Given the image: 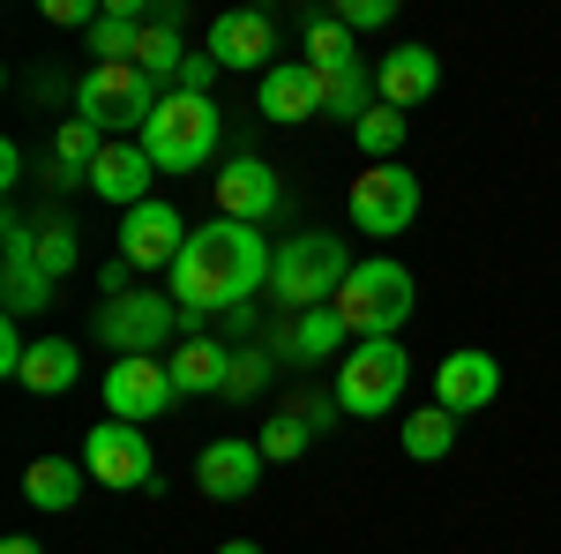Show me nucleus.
<instances>
[{"label":"nucleus","instance_id":"nucleus-3","mask_svg":"<svg viewBox=\"0 0 561 554\" xmlns=\"http://www.w3.org/2000/svg\"><path fill=\"white\" fill-rule=\"evenodd\" d=\"M158 105H165V83L142 68H83L76 83V121H90L105 143H142Z\"/></svg>","mask_w":561,"mask_h":554},{"label":"nucleus","instance_id":"nucleus-12","mask_svg":"<svg viewBox=\"0 0 561 554\" xmlns=\"http://www.w3.org/2000/svg\"><path fill=\"white\" fill-rule=\"evenodd\" d=\"M173 397L180 389H173V368H165V360H113V368H105V412H113V420H128V427L165 420Z\"/></svg>","mask_w":561,"mask_h":554},{"label":"nucleus","instance_id":"nucleus-13","mask_svg":"<svg viewBox=\"0 0 561 554\" xmlns=\"http://www.w3.org/2000/svg\"><path fill=\"white\" fill-rule=\"evenodd\" d=\"M210 53L217 68H277V15H262V8H225V15H210Z\"/></svg>","mask_w":561,"mask_h":554},{"label":"nucleus","instance_id":"nucleus-39","mask_svg":"<svg viewBox=\"0 0 561 554\" xmlns=\"http://www.w3.org/2000/svg\"><path fill=\"white\" fill-rule=\"evenodd\" d=\"M0 554H45V547L31 540V532H8V540H0Z\"/></svg>","mask_w":561,"mask_h":554},{"label":"nucleus","instance_id":"nucleus-21","mask_svg":"<svg viewBox=\"0 0 561 554\" xmlns=\"http://www.w3.org/2000/svg\"><path fill=\"white\" fill-rule=\"evenodd\" d=\"M180 397H225V368H232V344L225 338H180L165 352Z\"/></svg>","mask_w":561,"mask_h":554},{"label":"nucleus","instance_id":"nucleus-38","mask_svg":"<svg viewBox=\"0 0 561 554\" xmlns=\"http://www.w3.org/2000/svg\"><path fill=\"white\" fill-rule=\"evenodd\" d=\"M135 278H142V270H135L128 256H113L105 270H98V293H105V299H128V293H135Z\"/></svg>","mask_w":561,"mask_h":554},{"label":"nucleus","instance_id":"nucleus-28","mask_svg":"<svg viewBox=\"0 0 561 554\" xmlns=\"http://www.w3.org/2000/svg\"><path fill=\"white\" fill-rule=\"evenodd\" d=\"M404 128H412V121H404L397 105H375V113L352 128V143H359V158H367V166H397V150H404Z\"/></svg>","mask_w":561,"mask_h":554},{"label":"nucleus","instance_id":"nucleus-10","mask_svg":"<svg viewBox=\"0 0 561 554\" xmlns=\"http://www.w3.org/2000/svg\"><path fill=\"white\" fill-rule=\"evenodd\" d=\"M210 188H217V217H232V225H262V217H277V211H285V180L262 166L255 150L225 158Z\"/></svg>","mask_w":561,"mask_h":554},{"label":"nucleus","instance_id":"nucleus-35","mask_svg":"<svg viewBox=\"0 0 561 554\" xmlns=\"http://www.w3.org/2000/svg\"><path fill=\"white\" fill-rule=\"evenodd\" d=\"M337 23H345V31H382L389 0H337Z\"/></svg>","mask_w":561,"mask_h":554},{"label":"nucleus","instance_id":"nucleus-16","mask_svg":"<svg viewBox=\"0 0 561 554\" xmlns=\"http://www.w3.org/2000/svg\"><path fill=\"white\" fill-rule=\"evenodd\" d=\"M150 180H158V166H150V150H142V143H105V150H98V166H90V195L128 217L135 203H150Z\"/></svg>","mask_w":561,"mask_h":554},{"label":"nucleus","instance_id":"nucleus-37","mask_svg":"<svg viewBox=\"0 0 561 554\" xmlns=\"http://www.w3.org/2000/svg\"><path fill=\"white\" fill-rule=\"evenodd\" d=\"M105 8H90V0H45V23H60V31H90Z\"/></svg>","mask_w":561,"mask_h":554},{"label":"nucleus","instance_id":"nucleus-4","mask_svg":"<svg viewBox=\"0 0 561 554\" xmlns=\"http://www.w3.org/2000/svg\"><path fill=\"white\" fill-rule=\"evenodd\" d=\"M412 299H420V293H412V270H404V262L367 256V262L345 278V293L330 299V307H337L345 338L367 344V338H397V330L412 323Z\"/></svg>","mask_w":561,"mask_h":554},{"label":"nucleus","instance_id":"nucleus-1","mask_svg":"<svg viewBox=\"0 0 561 554\" xmlns=\"http://www.w3.org/2000/svg\"><path fill=\"white\" fill-rule=\"evenodd\" d=\"M270 262L277 248L262 240V225H232V217H210L180 262L165 270V293L187 307V315H232V307H248L255 285H270Z\"/></svg>","mask_w":561,"mask_h":554},{"label":"nucleus","instance_id":"nucleus-2","mask_svg":"<svg viewBox=\"0 0 561 554\" xmlns=\"http://www.w3.org/2000/svg\"><path fill=\"white\" fill-rule=\"evenodd\" d=\"M359 270L352 248L337 233H300V240H277V262H270V299L285 315H307V307H330L345 293V278Z\"/></svg>","mask_w":561,"mask_h":554},{"label":"nucleus","instance_id":"nucleus-5","mask_svg":"<svg viewBox=\"0 0 561 554\" xmlns=\"http://www.w3.org/2000/svg\"><path fill=\"white\" fill-rule=\"evenodd\" d=\"M217 135H225V113L217 98H187V90H165L158 121L142 128V150L158 172H203L217 158Z\"/></svg>","mask_w":561,"mask_h":554},{"label":"nucleus","instance_id":"nucleus-34","mask_svg":"<svg viewBox=\"0 0 561 554\" xmlns=\"http://www.w3.org/2000/svg\"><path fill=\"white\" fill-rule=\"evenodd\" d=\"M217 76H225V68H217L210 53H187V68H180V83H173V90H187V98H210Z\"/></svg>","mask_w":561,"mask_h":554},{"label":"nucleus","instance_id":"nucleus-25","mask_svg":"<svg viewBox=\"0 0 561 554\" xmlns=\"http://www.w3.org/2000/svg\"><path fill=\"white\" fill-rule=\"evenodd\" d=\"M382 98H375V68H337V76H322V121H367Z\"/></svg>","mask_w":561,"mask_h":554},{"label":"nucleus","instance_id":"nucleus-30","mask_svg":"<svg viewBox=\"0 0 561 554\" xmlns=\"http://www.w3.org/2000/svg\"><path fill=\"white\" fill-rule=\"evenodd\" d=\"M270 375H277V352H270V344H232L225 397H232V405H248V397H262V389H270Z\"/></svg>","mask_w":561,"mask_h":554},{"label":"nucleus","instance_id":"nucleus-11","mask_svg":"<svg viewBox=\"0 0 561 554\" xmlns=\"http://www.w3.org/2000/svg\"><path fill=\"white\" fill-rule=\"evenodd\" d=\"M187 240H195V233H187V217H180L165 195H150V203H135V211L121 217V256H128L135 270H173Z\"/></svg>","mask_w":561,"mask_h":554},{"label":"nucleus","instance_id":"nucleus-32","mask_svg":"<svg viewBox=\"0 0 561 554\" xmlns=\"http://www.w3.org/2000/svg\"><path fill=\"white\" fill-rule=\"evenodd\" d=\"M98 150H105V135L90 128V121H60V135H53V158H60V166L90 172V166H98Z\"/></svg>","mask_w":561,"mask_h":554},{"label":"nucleus","instance_id":"nucleus-15","mask_svg":"<svg viewBox=\"0 0 561 554\" xmlns=\"http://www.w3.org/2000/svg\"><path fill=\"white\" fill-rule=\"evenodd\" d=\"M255 105H262V121H277V128L322 121V68L314 60H277L255 83Z\"/></svg>","mask_w":561,"mask_h":554},{"label":"nucleus","instance_id":"nucleus-8","mask_svg":"<svg viewBox=\"0 0 561 554\" xmlns=\"http://www.w3.org/2000/svg\"><path fill=\"white\" fill-rule=\"evenodd\" d=\"M352 233H367V240H397L412 217H420V180H412V166L397 158V166H367L359 180H352Z\"/></svg>","mask_w":561,"mask_h":554},{"label":"nucleus","instance_id":"nucleus-24","mask_svg":"<svg viewBox=\"0 0 561 554\" xmlns=\"http://www.w3.org/2000/svg\"><path fill=\"white\" fill-rule=\"evenodd\" d=\"M300 38H307V60H314L322 76H337V68H359V53H352V31L337 23V8H300Z\"/></svg>","mask_w":561,"mask_h":554},{"label":"nucleus","instance_id":"nucleus-22","mask_svg":"<svg viewBox=\"0 0 561 554\" xmlns=\"http://www.w3.org/2000/svg\"><path fill=\"white\" fill-rule=\"evenodd\" d=\"M83 487H90V465L83 457H38V465L23 472V502L45 517H60V510H76L83 502Z\"/></svg>","mask_w":561,"mask_h":554},{"label":"nucleus","instance_id":"nucleus-40","mask_svg":"<svg viewBox=\"0 0 561 554\" xmlns=\"http://www.w3.org/2000/svg\"><path fill=\"white\" fill-rule=\"evenodd\" d=\"M217 554H262V547H255V540H225Z\"/></svg>","mask_w":561,"mask_h":554},{"label":"nucleus","instance_id":"nucleus-29","mask_svg":"<svg viewBox=\"0 0 561 554\" xmlns=\"http://www.w3.org/2000/svg\"><path fill=\"white\" fill-rule=\"evenodd\" d=\"M76 256H83V233H76L68 217H45V225H38V240H31V262H38L45 278L60 285V278L76 270Z\"/></svg>","mask_w":561,"mask_h":554},{"label":"nucleus","instance_id":"nucleus-27","mask_svg":"<svg viewBox=\"0 0 561 554\" xmlns=\"http://www.w3.org/2000/svg\"><path fill=\"white\" fill-rule=\"evenodd\" d=\"M135 68H142V76H158V83L173 90V83H180V68H187L180 23H158V15H150V23H142V45H135Z\"/></svg>","mask_w":561,"mask_h":554},{"label":"nucleus","instance_id":"nucleus-20","mask_svg":"<svg viewBox=\"0 0 561 554\" xmlns=\"http://www.w3.org/2000/svg\"><path fill=\"white\" fill-rule=\"evenodd\" d=\"M8 278H0V293H8V315L23 323V315H45L53 307V278H45L38 262H31V240H38V225H23V217L8 211Z\"/></svg>","mask_w":561,"mask_h":554},{"label":"nucleus","instance_id":"nucleus-14","mask_svg":"<svg viewBox=\"0 0 561 554\" xmlns=\"http://www.w3.org/2000/svg\"><path fill=\"white\" fill-rule=\"evenodd\" d=\"M494 397H502V360H494V352H479V344L449 352V360L434 368V405H442V412H457V420L486 412Z\"/></svg>","mask_w":561,"mask_h":554},{"label":"nucleus","instance_id":"nucleus-9","mask_svg":"<svg viewBox=\"0 0 561 554\" xmlns=\"http://www.w3.org/2000/svg\"><path fill=\"white\" fill-rule=\"evenodd\" d=\"M83 465L98 487H113V495H128V487H158V457H150V434L128 420H98L83 442Z\"/></svg>","mask_w":561,"mask_h":554},{"label":"nucleus","instance_id":"nucleus-17","mask_svg":"<svg viewBox=\"0 0 561 554\" xmlns=\"http://www.w3.org/2000/svg\"><path fill=\"white\" fill-rule=\"evenodd\" d=\"M262 457L255 442H240V434H225V442H210L203 457H195V487L210 495V502H248L255 495V479H262Z\"/></svg>","mask_w":561,"mask_h":554},{"label":"nucleus","instance_id":"nucleus-33","mask_svg":"<svg viewBox=\"0 0 561 554\" xmlns=\"http://www.w3.org/2000/svg\"><path fill=\"white\" fill-rule=\"evenodd\" d=\"M293 412H300V420L314 427V434H322V427H337V420H345V405H337V389H314V397H293Z\"/></svg>","mask_w":561,"mask_h":554},{"label":"nucleus","instance_id":"nucleus-31","mask_svg":"<svg viewBox=\"0 0 561 554\" xmlns=\"http://www.w3.org/2000/svg\"><path fill=\"white\" fill-rule=\"evenodd\" d=\"M307 442H314V427H307L300 412H293V405H285L277 420H262V434H255V450L270 457V465H293V457H300Z\"/></svg>","mask_w":561,"mask_h":554},{"label":"nucleus","instance_id":"nucleus-26","mask_svg":"<svg viewBox=\"0 0 561 554\" xmlns=\"http://www.w3.org/2000/svg\"><path fill=\"white\" fill-rule=\"evenodd\" d=\"M457 450V412H442V405H420V412H404V457H420V465H442Z\"/></svg>","mask_w":561,"mask_h":554},{"label":"nucleus","instance_id":"nucleus-18","mask_svg":"<svg viewBox=\"0 0 561 554\" xmlns=\"http://www.w3.org/2000/svg\"><path fill=\"white\" fill-rule=\"evenodd\" d=\"M434 90H442V60H434V45H397V53L375 60V98L397 105V113L427 105Z\"/></svg>","mask_w":561,"mask_h":554},{"label":"nucleus","instance_id":"nucleus-36","mask_svg":"<svg viewBox=\"0 0 561 554\" xmlns=\"http://www.w3.org/2000/svg\"><path fill=\"white\" fill-rule=\"evenodd\" d=\"M23 360H31V344H23L15 315H8V323H0V375H8V383H23Z\"/></svg>","mask_w":561,"mask_h":554},{"label":"nucleus","instance_id":"nucleus-7","mask_svg":"<svg viewBox=\"0 0 561 554\" xmlns=\"http://www.w3.org/2000/svg\"><path fill=\"white\" fill-rule=\"evenodd\" d=\"M98 338L121 360H158L180 344V299L173 293H128V299H98Z\"/></svg>","mask_w":561,"mask_h":554},{"label":"nucleus","instance_id":"nucleus-6","mask_svg":"<svg viewBox=\"0 0 561 554\" xmlns=\"http://www.w3.org/2000/svg\"><path fill=\"white\" fill-rule=\"evenodd\" d=\"M404 375H412V360H404V344L397 338H367L352 344L345 360H337V405H345V420H389L397 405H404Z\"/></svg>","mask_w":561,"mask_h":554},{"label":"nucleus","instance_id":"nucleus-19","mask_svg":"<svg viewBox=\"0 0 561 554\" xmlns=\"http://www.w3.org/2000/svg\"><path fill=\"white\" fill-rule=\"evenodd\" d=\"M270 352H277L285 368H314V360H337V352H345V323H337V307L277 315V330H270Z\"/></svg>","mask_w":561,"mask_h":554},{"label":"nucleus","instance_id":"nucleus-23","mask_svg":"<svg viewBox=\"0 0 561 554\" xmlns=\"http://www.w3.org/2000/svg\"><path fill=\"white\" fill-rule=\"evenodd\" d=\"M76 375H83V352H76V338H38V344H31V360H23V389H38V397L76 389Z\"/></svg>","mask_w":561,"mask_h":554}]
</instances>
